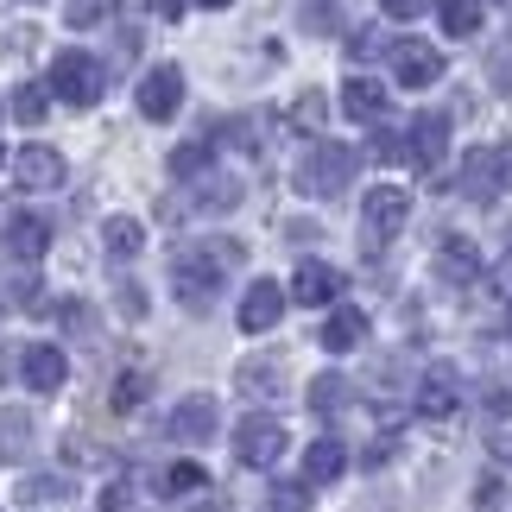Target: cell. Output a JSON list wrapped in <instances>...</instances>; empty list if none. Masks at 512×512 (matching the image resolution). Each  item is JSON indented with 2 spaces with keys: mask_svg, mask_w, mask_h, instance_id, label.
I'll return each instance as SVG.
<instances>
[{
  "mask_svg": "<svg viewBox=\"0 0 512 512\" xmlns=\"http://www.w3.org/2000/svg\"><path fill=\"white\" fill-rule=\"evenodd\" d=\"M241 266V241H177L171 247V285L190 310H209L222 272Z\"/></svg>",
  "mask_w": 512,
  "mask_h": 512,
  "instance_id": "cell-1",
  "label": "cell"
},
{
  "mask_svg": "<svg viewBox=\"0 0 512 512\" xmlns=\"http://www.w3.org/2000/svg\"><path fill=\"white\" fill-rule=\"evenodd\" d=\"M241 203V184L234 177H190V184H171L159 196V215L165 222H190V215H215V209H234Z\"/></svg>",
  "mask_w": 512,
  "mask_h": 512,
  "instance_id": "cell-2",
  "label": "cell"
},
{
  "mask_svg": "<svg viewBox=\"0 0 512 512\" xmlns=\"http://www.w3.org/2000/svg\"><path fill=\"white\" fill-rule=\"evenodd\" d=\"M102 89H108V70L95 64L89 51H64V57H51V95H57V102H70V108H95V102H102Z\"/></svg>",
  "mask_w": 512,
  "mask_h": 512,
  "instance_id": "cell-3",
  "label": "cell"
},
{
  "mask_svg": "<svg viewBox=\"0 0 512 512\" xmlns=\"http://www.w3.org/2000/svg\"><path fill=\"white\" fill-rule=\"evenodd\" d=\"M405 215H411V190L405 184H373L367 203H361V247L380 253L392 234L405 228Z\"/></svg>",
  "mask_w": 512,
  "mask_h": 512,
  "instance_id": "cell-4",
  "label": "cell"
},
{
  "mask_svg": "<svg viewBox=\"0 0 512 512\" xmlns=\"http://www.w3.org/2000/svg\"><path fill=\"white\" fill-rule=\"evenodd\" d=\"M354 165H361V159H354L348 146L317 140V146L304 152V165H298V190H304V196H336L348 177H354Z\"/></svg>",
  "mask_w": 512,
  "mask_h": 512,
  "instance_id": "cell-5",
  "label": "cell"
},
{
  "mask_svg": "<svg viewBox=\"0 0 512 512\" xmlns=\"http://www.w3.org/2000/svg\"><path fill=\"white\" fill-rule=\"evenodd\" d=\"M234 456H241L247 468H272L285 456V424L279 418H241V430H234Z\"/></svg>",
  "mask_w": 512,
  "mask_h": 512,
  "instance_id": "cell-6",
  "label": "cell"
},
{
  "mask_svg": "<svg viewBox=\"0 0 512 512\" xmlns=\"http://www.w3.org/2000/svg\"><path fill=\"white\" fill-rule=\"evenodd\" d=\"M437 76H443V51L437 45H424V38H399V45H392V83L430 89Z\"/></svg>",
  "mask_w": 512,
  "mask_h": 512,
  "instance_id": "cell-7",
  "label": "cell"
},
{
  "mask_svg": "<svg viewBox=\"0 0 512 512\" xmlns=\"http://www.w3.org/2000/svg\"><path fill=\"white\" fill-rule=\"evenodd\" d=\"M177 108H184V70H177V64L146 70V83H140V114H146V121H171Z\"/></svg>",
  "mask_w": 512,
  "mask_h": 512,
  "instance_id": "cell-8",
  "label": "cell"
},
{
  "mask_svg": "<svg viewBox=\"0 0 512 512\" xmlns=\"http://www.w3.org/2000/svg\"><path fill=\"white\" fill-rule=\"evenodd\" d=\"M456 405H462V373L437 361V367L418 380V411H424L430 424H443V418H456Z\"/></svg>",
  "mask_w": 512,
  "mask_h": 512,
  "instance_id": "cell-9",
  "label": "cell"
},
{
  "mask_svg": "<svg viewBox=\"0 0 512 512\" xmlns=\"http://www.w3.org/2000/svg\"><path fill=\"white\" fill-rule=\"evenodd\" d=\"M215 424H222V411H215V399H209V392H190V399H177L171 405V437L177 443H209L215 437Z\"/></svg>",
  "mask_w": 512,
  "mask_h": 512,
  "instance_id": "cell-10",
  "label": "cell"
},
{
  "mask_svg": "<svg viewBox=\"0 0 512 512\" xmlns=\"http://www.w3.org/2000/svg\"><path fill=\"white\" fill-rule=\"evenodd\" d=\"M13 165V184L19 190H57L64 184V152H51V146H19V159Z\"/></svg>",
  "mask_w": 512,
  "mask_h": 512,
  "instance_id": "cell-11",
  "label": "cell"
},
{
  "mask_svg": "<svg viewBox=\"0 0 512 512\" xmlns=\"http://www.w3.org/2000/svg\"><path fill=\"white\" fill-rule=\"evenodd\" d=\"M462 190L475 196V203H494L506 190V165H500V146H475L462 159Z\"/></svg>",
  "mask_w": 512,
  "mask_h": 512,
  "instance_id": "cell-12",
  "label": "cell"
},
{
  "mask_svg": "<svg viewBox=\"0 0 512 512\" xmlns=\"http://www.w3.org/2000/svg\"><path fill=\"white\" fill-rule=\"evenodd\" d=\"M342 298V272L336 266H323V260H304L298 266V279H291V304H336Z\"/></svg>",
  "mask_w": 512,
  "mask_h": 512,
  "instance_id": "cell-13",
  "label": "cell"
},
{
  "mask_svg": "<svg viewBox=\"0 0 512 512\" xmlns=\"http://www.w3.org/2000/svg\"><path fill=\"white\" fill-rule=\"evenodd\" d=\"M279 317H285V291L272 285V279L247 285V298H241V329H247V336H266Z\"/></svg>",
  "mask_w": 512,
  "mask_h": 512,
  "instance_id": "cell-14",
  "label": "cell"
},
{
  "mask_svg": "<svg viewBox=\"0 0 512 512\" xmlns=\"http://www.w3.org/2000/svg\"><path fill=\"white\" fill-rule=\"evenodd\" d=\"M437 272H443V285H475V279H481V253H475V241H468V234H443Z\"/></svg>",
  "mask_w": 512,
  "mask_h": 512,
  "instance_id": "cell-15",
  "label": "cell"
},
{
  "mask_svg": "<svg viewBox=\"0 0 512 512\" xmlns=\"http://www.w3.org/2000/svg\"><path fill=\"white\" fill-rule=\"evenodd\" d=\"M0 241H7V260H45V247H51V222H45V215H13Z\"/></svg>",
  "mask_w": 512,
  "mask_h": 512,
  "instance_id": "cell-16",
  "label": "cell"
},
{
  "mask_svg": "<svg viewBox=\"0 0 512 512\" xmlns=\"http://www.w3.org/2000/svg\"><path fill=\"white\" fill-rule=\"evenodd\" d=\"M443 152H449V114H418V121H411V159L424 171H437Z\"/></svg>",
  "mask_w": 512,
  "mask_h": 512,
  "instance_id": "cell-17",
  "label": "cell"
},
{
  "mask_svg": "<svg viewBox=\"0 0 512 512\" xmlns=\"http://www.w3.org/2000/svg\"><path fill=\"white\" fill-rule=\"evenodd\" d=\"M0 304H7V310H38V304H45L32 260H7V266H0Z\"/></svg>",
  "mask_w": 512,
  "mask_h": 512,
  "instance_id": "cell-18",
  "label": "cell"
},
{
  "mask_svg": "<svg viewBox=\"0 0 512 512\" xmlns=\"http://www.w3.org/2000/svg\"><path fill=\"white\" fill-rule=\"evenodd\" d=\"M19 373H26V386H32V392H57L70 367H64V354H57L51 342H32V348H26V361H19Z\"/></svg>",
  "mask_w": 512,
  "mask_h": 512,
  "instance_id": "cell-19",
  "label": "cell"
},
{
  "mask_svg": "<svg viewBox=\"0 0 512 512\" xmlns=\"http://www.w3.org/2000/svg\"><path fill=\"white\" fill-rule=\"evenodd\" d=\"M342 114H348V121H361V127L386 121V89H380V83H367V76H354V83L342 89Z\"/></svg>",
  "mask_w": 512,
  "mask_h": 512,
  "instance_id": "cell-20",
  "label": "cell"
},
{
  "mask_svg": "<svg viewBox=\"0 0 512 512\" xmlns=\"http://www.w3.org/2000/svg\"><path fill=\"white\" fill-rule=\"evenodd\" d=\"M342 468H348V449H342V437H317V443H310V456H304V481H310V487H323V481H342Z\"/></svg>",
  "mask_w": 512,
  "mask_h": 512,
  "instance_id": "cell-21",
  "label": "cell"
},
{
  "mask_svg": "<svg viewBox=\"0 0 512 512\" xmlns=\"http://www.w3.org/2000/svg\"><path fill=\"white\" fill-rule=\"evenodd\" d=\"M32 456V418L19 405H0V462H26Z\"/></svg>",
  "mask_w": 512,
  "mask_h": 512,
  "instance_id": "cell-22",
  "label": "cell"
},
{
  "mask_svg": "<svg viewBox=\"0 0 512 512\" xmlns=\"http://www.w3.org/2000/svg\"><path fill=\"white\" fill-rule=\"evenodd\" d=\"M234 386H241L247 399H279L285 392V361H241Z\"/></svg>",
  "mask_w": 512,
  "mask_h": 512,
  "instance_id": "cell-23",
  "label": "cell"
},
{
  "mask_svg": "<svg viewBox=\"0 0 512 512\" xmlns=\"http://www.w3.org/2000/svg\"><path fill=\"white\" fill-rule=\"evenodd\" d=\"M361 336H367V317H361V310H336V317H329L323 329H317V342L329 348V354H348V348H361Z\"/></svg>",
  "mask_w": 512,
  "mask_h": 512,
  "instance_id": "cell-24",
  "label": "cell"
},
{
  "mask_svg": "<svg viewBox=\"0 0 512 512\" xmlns=\"http://www.w3.org/2000/svg\"><path fill=\"white\" fill-rule=\"evenodd\" d=\"M342 405H348V380L342 373H317V380H310V411H317V418H336Z\"/></svg>",
  "mask_w": 512,
  "mask_h": 512,
  "instance_id": "cell-25",
  "label": "cell"
},
{
  "mask_svg": "<svg viewBox=\"0 0 512 512\" xmlns=\"http://www.w3.org/2000/svg\"><path fill=\"white\" fill-rule=\"evenodd\" d=\"M437 19H443L449 38H475V32H481V0H443Z\"/></svg>",
  "mask_w": 512,
  "mask_h": 512,
  "instance_id": "cell-26",
  "label": "cell"
},
{
  "mask_svg": "<svg viewBox=\"0 0 512 512\" xmlns=\"http://www.w3.org/2000/svg\"><path fill=\"white\" fill-rule=\"evenodd\" d=\"M209 159H215V140H190V146H177V152H171V177H177V184H190V177H203V171H209Z\"/></svg>",
  "mask_w": 512,
  "mask_h": 512,
  "instance_id": "cell-27",
  "label": "cell"
},
{
  "mask_svg": "<svg viewBox=\"0 0 512 512\" xmlns=\"http://www.w3.org/2000/svg\"><path fill=\"white\" fill-rule=\"evenodd\" d=\"M13 114H19L26 127H38V121L51 114V83H19V89H13Z\"/></svg>",
  "mask_w": 512,
  "mask_h": 512,
  "instance_id": "cell-28",
  "label": "cell"
},
{
  "mask_svg": "<svg viewBox=\"0 0 512 512\" xmlns=\"http://www.w3.org/2000/svg\"><path fill=\"white\" fill-rule=\"evenodd\" d=\"M203 487H209V475H203L196 462H171V468H165V481H159V494L184 500V494H203Z\"/></svg>",
  "mask_w": 512,
  "mask_h": 512,
  "instance_id": "cell-29",
  "label": "cell"
},
{
  "mask_svg": "<svg viewBox=\"0 0 512 512\" xmlns=\"http://www.w3.org/2000/svg\"><path fill=\"white\" fill-rule=\"evenodd\" d=\"M323 121H329V102H323V89H304L298 102H291V127H298V133H323Z\"/></svg>",
  "mask_w": 512,
  "mask_h": 512,
  "instance_id": "cell-30",
  "label": "cell"
},
{
  "mask_svg": "<svg viewBox=\"0 0 512 512\" xmlns=\"http://www.w3.org/2000/svg\"><path fill=\"white\" fill-rule=\"evenodd\" d=\"M266 512H310V481H272Z\"/></svg>",
  "mask_w": 512,
  "mask_h": 512,
  "instance_id": "cell-31",
  "label": "cell"
},
{
  "mask_svg": "<svg viewBox=\"0 0 512 512\" xmlns=\"http://www.w3.org/2000/svg\"><path fill=\"white\" fill-rule=\"evenodd\" d=\"M64 13H70L76 32H89V26H102V19L114 13V0H64Z\"/></svg>",
  "mask_w": 512,
  "mask_h": 512,
  "instance_id": "cell-32",
  "label": "cell"
},
{
  "mask_svg": "<svg viewBox=\"0 0 512 512\" xmlns=\"http://www.w3.org/2000/svg\"><path fill=\"white\" fill-rule=\"evenodd\" d=\"M140 241H146L140 222H108V253H114V260H133V253H140Z\"/></svg>",
  "mask_w": 512,
  "mask_h": 512,
  "instance_id": "cell-33",
  "label": "cell"
},
{
  "mask_svg": "<svg viewBox=\"0 0 512 512\" xmlns=\"http://www.w3.org/2000/svg\"><path fill=\"white\" fill-rule=\"evenodd\" d=\"M152 392V373H121V386H114V411H133Z\"/></svg>",
  "mask_w": 512,
  "mask_h": 512,
  "instance_id": "cell-34",
  "label": "cell"
},
{
  "mask_svg": "<svg viewBox=\"0 0 512 512\" xmlns=\"http://www.w3.org/2000/svg\"><path fill=\"white\" fill-rule=\"evenodd\" d=\"M228 140L241 146V152H260V114H241V121L228 127Z\"/></svg>",
  "mask_w": 512,
  "mask_h": 512,
  "instance_id": "cell-35",
  "label": "cell"
},
{
  "mask_svg": "<svg viewBox=\"0 0 512 512\" xmlns=\"http://www.w3.org/2000/svg\"><path fill=\"white\" fill-rule=\"evenodd\" d=\"M373 159L399 165V159H411V140H399V133H380V140H373Z\"/></svg>",
  "mask_w": 512,
  "mask_h": 512,
  "instance_id": "cell-36",
  "label": "cell"
},
{
  "mask_svg": "<svg viewBox=\"0 0 512 512\" xmlns=\"http://www.w3.org/2000/svg\"><path fill=\"white\" fill-rule=\"evenodd\" d=\"M26 500H70V487L57 475H38V481H26Z\"/></svg>",
  "mask_w": 512,
  "mask_h": 512,
  "instance_id": "cell-37",
  "label": "cell"
},
{
  "mask_svg": "<svg viewBox=\"0 0 512 512\" xmlns=\"http://www.w3.org/2000/svg\"><path fill=\"white\" fill-rule=\"evenodd\" d=\"M304 26L310 32H336V7H329V0H310V7H304Z\"/></svg>",
  "mask_w": 512,
  "mask_h": 512,
  "instance_id": "cell-38",
  "label": "cell"
},
{
  "mask_svg": "<svg viewBox=\"0 0 512 512\" xmlns=\"http://www.w3.org/2000/svg\"><path fill=\"white\" fill-rule=\"evenodd\" d=\"M380 7H386V19H418L430 0H380Z\"/></svg>",
  "mask_w": 512,
  "mask_h": 512,
  "instance_id": "cell-39",
  "label": "cell"
},
{
  "mask_svg": "<svg viewBox=\"0 0 512 512\" xmlns=\"http://www.w3.org/2000/svg\"><path fill=\"white\" fill-rule=\"evenodd\" d=\"M487 76H494L500 95H512V57H494V64H487Z\"/></svg>",
  "mask_w": 512,
  "mask_h": 512,
  "instance_id": "cell-40",
  "label": "cell"
},
{
  "mask_svg": "<svg viewBox=\"0 0 512 512\" xmlns=\"http://www.w3.org/2000/svg\"><path fill=\"white\" fill-rule=\"evenodd\" d=\"M348 51H354V57H373V51H380V38H373V32H354Z\"/></svg>",
  "mask_w": 512,
  "mask_h": 512,
  "instance_id": "cell-41",
  "label": "cell"
},
{
  "mask_svg": "<svg viewBox=\"0 0 512 512\" xmlns=\"http://www.w3.org/2000/svg\"><path fill=\"white\" fill-rule=\"evenodd\" d=\"M487 449H494L500 462H512V430H494V437H487Z\"/></svg>",
  "mask_w": 512,
  "mask_h": 512,
  "instance_id": "cell-42",
  "label": "cell"
},
{
  "mask_svg": "<svg viewBox=\"0 0 512 512\" xmlns=\"http://www.w3.org/2000/svg\"><path fill=\"white\" fill-rule=\"evenodd\" d=\"M102 512H127V487H108V494H102Z\"/></svg>",
  "mask_w": 512,
  "mask_h": 512,
  "instance_id": "cell-43",
  "label": "cell"
},
{
  "mask_svg": "<svg viewBox=\"0 0 512 512\" xmlns=\"http://www.w3.org/2000/svg\"><path fill=\"white\" fill-rule=\"evenodd\" d=\"M184 7H190V0H152V13H159V19H177Z\"/></svg>",
  "mask_w": 512,
  "mask_h": 512,
  "instance_id": "cell-44",
  "label": "cell"
},
{
  "mask_svg": "<svg viewBox=\"0 0 512 512\" xmlns=\"http://www.w3.org/2000/svg\"><path fill=\"white\" fill-rule=\"evenodd\" d=\"M19 361H26V354H7V348H0V380H7V373H13Z\"/></svg>",
  "mask_w": 512,
  "mask_h": 512,
  "instance_id": "cell-45",
  "label": "cell"
},
{
  "mask_svg": "<svg viewBox=\"0 0 512 512\" xmlns=\"http://www.w3.org/2000/svg\"><path fill=\"white\" fill-rule=\"evenodd\" d=\"M500 165H506V190H512V140L500 146Z\"/></svg>",
  "mask_w": 512,
  "mask_h": 512,
  "instance_id": "cell-46",
  "label": "cell"
},
{
  "mask_svg": "<svg viewBox=\"0 0 512 512\" xmlns=\"http://www.w3.org/2000/svg\"><path fill=\"white\" fill-rule=\"evenodd\" d=\"M203 7H215V13H222V7H234V0H203Z\"/></svg>",
  "mask_w": 512,
  "mask_h": 512,
  "instance_id": "cell-47",
  "label": "cell"
},
{
  "mask_svg": "<svg viewBox=\"0 0 512 512\" xmlns=\"http://www.w3.org/2000/svg\"><path fill=\"white\" fill-rule=\"evenodd\" d=\"M203 512H228V506H222V500H209V506H203Z\"/></svg>",
  "mask_w": 512,
  "mask_h": 512,
  "instance_id": "cell-48",
  "label": "cell"
},
{
  "mask_svg": "<svg viewBox=\"0 0 512 512\" xmlns=\"http://www.w3.org/2000/svg\"><path fill=\"white\" fill-rule=\"evenodd\" d=\"M506 336H512V310H506Z\"/></svg>",
  "mask_w": 512,
  "mask_h": 512,
  "instance_id": "cell-49",
  "label": "cell"
},
{
  "mask_svg": "<svg viewBox=\"0 0 512 512\" xmlns=\"http://www.w3.org/2000/svg\"><path fill=\"white\" fill-rule=\"evenodd\" d=\"M0 165H7V152H0Z\"/></svg>",
  "mask_w": 512,
  "mask_h": 512,
  "instance_id": "cell-50",
  "label": "cell"
}]
</instances>
